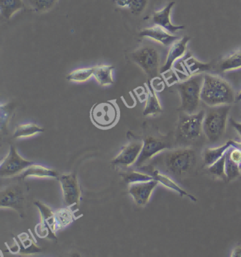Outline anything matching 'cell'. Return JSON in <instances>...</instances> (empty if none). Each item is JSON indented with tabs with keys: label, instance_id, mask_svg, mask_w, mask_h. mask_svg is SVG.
I'll return each instance as SVG.
<instances>
[{
	"label": "cell",
	"instance_id": "obj_33",
	"mask_svg": "<svg viewBox=\"0 0 241 257\" xmlns=\"http://www.w3.org/2000/svg\"><path fill=\"white\" fill-rule=\"evenodd\" d=\"M11 104H5L1 106V128L2 130L4 128V126L8 124L9 119L12 114Z\"/></svg>",
	"mask_w": 241,
	"mask_h": 257
},
{
	"label": "cell",
	"instance_id": "obj_30",
	"mask_svg": "<svg viewBox=\"0 0 241 257\" xmlns=\"http://www.w3.org/2000/svg\"><path fill=\"white\" fill-rule=\"evenodd\" d=\"M123 176L125 182H126L128 185L136 183V182L150 181V180H154L152 175L145 174V173L135 171V170L125 173Z\"/></svg>",
	"mask_w": 241,
	"mask_h": 257
},
{
	"label": "cell",
	"instance_id": "obj_34",
	"mask_svg": "<svg viewBox=\"0 0 241 257\" xmlns=\"http://www.w3.org/2000/svg\"><path fill=\"white\" fill-rule=\"evenodd\" d=\"M230 124L236 130L237 133H238L239 136H240L241 139V122H238V121L234 120L233 119H230Z\"/></svg>",
	"mask_w": 241,
	"mask_h": 257
},
{
	"label": "cell",
	"instance_id": "obj_21",
	"mask_svg": "<svg viewBox=\"0 0 241 257\" xmlns=\"http://www.w3.org/2000/svg\"><path fill=\"white\" fill-rule=\"evenodd\" d=\"M148 86V95L143 114L145 116L157 115L162 112V107L156 93L155 89L152 87V83L149 82Z\"/></svg>",
	"mask_w": 241,
	"mask_h": 257
},
{
	"label": "cell",
	"instance_id": "obj_15",
	"mask_svg": "<svg viewBox=\"0 0 241 257\" xmlns=\"http://www.w3.org/2000/svg\"><path fill=\"white\" fill-rule=\"evenodd\" d=\"M190 41V37L184 36L183 38H179L178 41L171 45L167 57H166V62L160 69V74H165V73L169 72L175 62L178 59L184 56L186 53L188 44Z\"/></svg>",
	"mask_w": 241,
	"mask_h": 257
},
{
	"label": "cell",
	"instance_id": "obj_24",
	"mask_svg": "<svg viewBox=\"0 0 241 257\" xmlns=\"http://www.w3.org/2000/svg\"><path fill=\"white\" fill-rule=\"evenodd\" d=\"M43 132H44V128L40 127L34 123L20 124L15 128L13 137L15 139L29 138Z\"/></svg>",
	"mask_w": 241,
	"mask_h": 257
},
{
	"label": "cell",
	"instance_id": "obj_17",
	"mask_svg": "<svg viewBox=\"0 0 241 257\" xmlns=\"http://www.w3.org/2000/svg\"><path fill=\"white\" fill-rule=\"evenodd\" d=\"M140 36L150 38L166 47L171 46L173 43L179 39L178 36L170 34L163 28L157 25L142 29L140 33Z\"/></svg>",
	"mask_w": 241,
	"mask_h": 257
},
{
	"label": "cell",
	"instance_id": "obj_18",
	"mask_svg": "<svg viewBox=\"0 0 241 257\" xmlns=\"http://www.w3.org/2000/svg\"><path fill=\"white\" fill-rule=\"evenodd\" d=\"M152 176L153 177L154 180H157L159 183H161V185H164L166 188L171 189V190L175 191L179 194L181 197H187L190 198L192 201H197V199L191 194H188L186 191L182 189L178 184L176 183L174 180L170 178L166 174H164L163 172H161L160 170L155 169L152 172Z\"/></svg>",
	"mask_w": 241,
	"mask_h": 257
},
{
	"label": "cell",
	"instance_id": "obj_35",
	"mask_svg": "<svg viewBox=\"0 0 241 257\" xmlns=\"http://www.w3.org/2000/svg\"><path fill=\"white\" fill-rule=\"evenodd\" d=\"M115 4L120 8H126L129 7L130 0H114Z\"/></svg>",
	"mask_w": 241,
	"mask_h": 257
},
{
	"label": "cell",
	"instance_id": "obj_5",
	"mask_svg": "<svg viewBox=\"0 0 241 257\" xmlns=\"http://www.w3.org/2000/svg\"><path fill=\"white\" fill-rule=\"evenodd\" d=\"M204 110L193 114L182 112L178 119L176 130V141L183 143H190L198 140L203 133Z\"/></svg>",
	"mask_w": 241,
	"mask_h": 257
},
{
	"label": "cell",
	"instance_id": "obj_25",
	"mask_svg": "<svg viewBox=\"0 0 241 257\" xmlns=\"http://www.w3.org/2000/svg\"><path fill=\"white\" fill-rule=\"evenodd\" d=\"M219 68L221 72H229L241 68V50L223 59L220 62Z\"/></svg>",
	"mask_w": 241,
	"mask_h": 257
},
{
	"label": "cell",
	"instance_id": "obj_20",
	"mask_svg": "<svg viewBox=\"0 0 241 257\" xmlns=\"http://www.w3.org/2000/svg\"><path fill=\"white\" fill-rule=\"evenodd\" d=\"M114 67L110 64H98L93 67V76L102 86L113 84Z\"/></svg>",
	"mask_w": 241,
	"mask_h": 257
},
{
	"label": "cell",
	"instance_id": "obj_27",
	"mask_svg": "<svg viewBox=\"0 0 241 257\" xmlns=\"http://www.w3.org/2000/svg\"><path fill=\"white\" fill-rule=\"evenodd\" d=\"M28 5L37 13H46L53 10L58 0H27Z\"/></svg>",
	"mask_w": 241,
	"mask_h": 257
},
{
	"label": "cell",
	"instance_id": "obj_3",
	"mask_svg": "<svg viewBox=\"0 0 241 257\" xmlns=\"http://www.w3.org/2000/svg\"><path fill=\"white\" fill-rule=\"evenodd\" d=\"M230 110V105L215 106L205 112L203 120V134L208 141L215 143L224 136Z\"/></svg>",
	"mask_w": 241,
	"mask_h": 257
},
{
	"label": "cell",
	"instance_id": "obj_14",
	"mask_svg": "<svg viewBox=\"0 0 241 257\" xmlns=\"http://www.w3.org/2000/svg\"><path fill=\"white\" fill-rule=\"evenodd\" d=\"M158 184L159 182L154 179L150 181L130 184L128 192L133 197L135 204L140 206H145L150 201L151 196Z\"/></svg>",
	"mask_w": 241,
	"mask_h": 257
},
{
	"label": "cell",
	"instance_id": "obj_10",
	"mask_svg": "<svg viewBox=\"0 0 241 257\" xmlns=\"http://www.w3.org/2000/svg\"><path fill=\"white\" fill-rule=\"evenodd\" d=\"M63 194L64 202L67 208H79L80 204L81 190L77 175L65 173L58 177Z\"/></svg>",
	"mask_w": 241,
	"mask_h": 257
},
{
	"label": "cell",
	"instance_id": "obj_16",
	"mask_svg": "<svg viewBox=\"0 0 241 257\" xmlns=\"http://www.w3.org/2000/svg\"><path fill=\"white\" fill-rule=\"evenodd\" d=\"M175 2H171L160 11L155 12L152 17V22L155 25L159 26L171 34H176L185 29L184 26L174 25L171 21V13L174 7Z\"/></svg>",
	"mask_w": 241,
	"mask_h": 257
},
{
	"label": "cell",
	"instance_id": "obj_22",
	"mask_svg": "<svg viewBox=\"0 0 241 257\" xmlns=\"http://www.w3.org/2000/svg\"><path fill=\"white\" fill-rule=\"evenodd\" d=\"M231 145L232 141H228L224 145H222L221 147L205 149L204 152V162L205 165L209 166L214 164L226 154L227 150L231 147Z\"/></svg>",
	"mask_w": 241,
	"mask_h": 257
},
{
	"label": "cell",
	"instance_id": "obj_26",
	"mask_svg": "<svg viewBox=\"0 0 241 257\" xmlns=\"http://www.w3.org/2000/svg\"><path fill=\"white\" fill-rule=\"evenodd\" d=\"M55 212L57 231L68 226L74 220L72 212L69 208H60Z\"/></svg>",
	"mask_w": 241,
	"mask_h": 257
},
{
	"label": "cell",
	"instance_id": "obj_11",
	"mask_svg": "<svg viewBox=\"0 0 241 257\" xmlns=\"http://www.w3.org/2000/svg\"><path fill=\"white\" fill-rule=\"evenodd\" d=\"M31 164H33L32 162L23 159L19 154L17 149L11 146L8 156L2 161L0 166L1 178H12L21 175Z\"/></svg>",
	"mask_w": 241,
	"mask_h": 257
},
{
	"label": "cell",
	"instance_id": "obj_12",
	"mask_svg": "<svg viewBox=\"0 0 241 257\" xmlns=\"http://www.w3.org/2000/svg\"><path fill=\"white\" fill-rule=\"evenodd\" d=\"M35 205L39 208L41 220V223L36 227V233L41 238L56 239L55 212L49 206L40 201L35 202Z\"/></svg>",
	"mask_w": 241,
	"mask_h": 257
},
{
	"label": "cell",
	"instance_id": "obj_23",
	"mask_svg": "<svg viewBox=\"0 0 241 257\" xmlns=\"http://www.w3.org/2000/svg\"><path fill=\"white\" fill-rule=\"evenodd\" d=\"M24 7L23 0H0L2 17L8 20L22 10Z\"/></svg>",
	"mask_w": 241,
	"mask_h": 257
},
{
	"label": "cell",
	"instance_id": "obj_28",
	"mask_svg": "<svg viewBox=\"0 0 241 257\" xmlns=\"http://www.w3.org/2000/svg\"><path fill=\"white\" fill-rule=\"evenodd\" d=\"M92 76H93V68L77 69L69 73L67 79L70 82L82 83L87 81Z\"/></svg>",
	"mask_w": 241,
	"mask_h": 257
},
{
	"label": "cell",
	"instance_id": "obj_36",
	"mask_svg": "<svg viewBox=\"0 0 241 257\" xmlns=\"http://www.w3.org/2000/svg\"><path fill=\"white\" fill-rule=\"evenodd\" d=\"M230 256L241 257V246H238L234 248L233 251H232L231 255H230Z\"/></svg>",
	"mask_w": 241,
	"mask_h": 257
},
{
	"label": "cell",
	"instance_id": "obj_19",
	"mask_svg": "<svg viewBox=\"0 0 241 257\" xmlns=\"http://www.w3.org/2000/svg\"><path fill=\"white\" fill-rule=\"evenodd\" d=\"M21 178H56L58 173L55 170L50 169L39 164H31L21 174Z\"/></svg>",
	"mask_w": 241,
	"mask_h": 257
},
{
	"label": "cell",
	"instance_id": "obj_6",
	"mask_svg": "<svg viewBox=\"0 0 241 257\" xmlns=\"http://www.w3.org/2000/svg\"><path fill=\"white\" fill-rule=\"evenodd\" d=\"M132 59L145 72L149 82L158 77L159 69V54L153 47L143 46L133 52Z\"/></svg>",
	"mask_w": 241,
	"mask_h": 257
},
{
	"label": "cell",
	"instance_id": "obj_13",
	"mask_svg": "<svg viewBox=\"0 0 241 257\" xmlns=\"http://www.w3.org/2000/svg\"><path fill=\"white\" fill-rule=\"evenodd\" d=\"M143 147V141L133 140L123 147L120 152L112 160L114 166H131L138 161Z\"/></svg>",
	"mask_w": 241,
	"mask_h": 257
},
{
	"label": "cell",
	"instance_id": "obj_1",
	"mask_svg": "<svg viewBox=\"0 0 241 257\" xmlns=\"http://www.w3.org/2000/svg\"><path fill=\"white\" fill-rule=\"evenodd\" d=\"M236 100L233 88L229 83L214 74H204L201 101L209 107L230 105Z\"/></svg>",
	"mask_w": 241,
	"mask_h": 257
},
{
	"label": "cell",
	"instance_id": "obj_7",
	"mask_svg": "<svg viewBox=\"0 0 241 257\" xmlns=\"http://www.w3.org/2000/svg\"><path fill=\"white\" fill-rule=\"evenodd\" d=\"M171 148V142L166 137L154 135L145 136L143 140V147L138 161L135 163V166L138 168H144L158 154L169 150Z\"/></svg>",
	"mask_w": 241,
	"mask_h": 257
},
{
	"label": "cell",
	"instance_id": "obj_37",
	"mask_svg": "<svg viewBox=\"0 0 241 257\" xmlns=\"http://www.w3.org/2000/svg\"><path fill=\"white\" fill-rule=\"evenodd\" d=\"M236 100H237V101H240L241 100V90L236 95Z\"/></svg>",
	"mask_w": 241,
	"mask_h": 257
},
{
	"label": "cell",
	"instance_id": "obj_9",
	"mask_svg": "<svg viewBox=\"0 0 241 257\" xmlns=\"http://www.w3.org/2000/svg\"><path fill=\"white\" fill-rule=\"evenodd\" d=\"M25 189L23 186L12 185L5 187L0 194V207L15 210L20 214L23 213L26 204Z\"/></svg>",
	"mask_w": 241,
	"mask_h": 257
},
{
	"label": "cell",
	"instance_id": "obj_4",
	"mask_svg": "<svg viewBox=\"0 0 241 257\" xmlns=\"http://www.w3.org/2000/svg\"><path fill=\"white\" fill-rule=\"evenodd\" d=\"M202 74H194L188 79L177 83L176 88L180 96V110L188 114L197 112L201 101Z\"/></svg>",
	"mask_w": 241,
	"mask_h": 257
},
{
	"label": "cell",
	"instance_id": "obj_2",
	"mask_svg": "<svg viewBox=\"0 0 241 257\" xmlns=\"http://www.w3.org/2000/svg\"><path fill=\"white\" fill-rule=\"evenodd\" d=\"M163 153L161 155L158 154L152 160H154L156 166L164 167L168 173L174 176H183L195 166V152L190 148H181Z\"/></svg>",
	"mask_w": 241,
	"mask_h": 257
},
{
	"label": "cell",
	"instance_id": "obj_8",
	"mask_svg": "<svg viewBox=\"0 0 241 257\" xmlns=\"http://www.w3.org/2000/svg\"><path fill=\"white\" fill-rule=\"evenodd\" d=\"M118 115L117 106L112 102L95 104L90 112L92 121L100 128L113 126L118 119Z\"/></svg>",
	"mask_w": 241,
	"mask_h": 257
},
{
	"label": "cell",
	"instance_id": "obj_31",
	"mask_svg": "<svg viewBox=\"0 0 241 257\" xmlns=\"http://www.w3.org/2000/svg\"><path fill=\"white\" fill-rule=\"evenodd\" d=\"M225 161H226V154L214 164L209 166V170L211 174L221 178H226V173H225Z\"/></svg>",
	"mask_w": 241,
	"mask_h": 257
},
{
	"label": "cell",
	"instance_id": "obj_29",
	"mask_svg": "<svg viewBox=\"0 0 241 257\" xmlns=\"http://www.w3.org/2000/svg\"><path fill=\"white\" fill-rule=\"evenodd\" d=\"M240 172L241 170L239 165L234 162L233 160L230 159L226 152V161H225V173H226V179L228 181H231L234 179H236L237 177L240 176Z\"/></svg>",
	"mask_w": 241,
	"mask_h": 257
},
{
	"label": "cell",
	"instance_id": "obj_32",
	"mask_svg": "<svg viewBox=\"0 0 241 257\" xmlns=\"http://www.w3.org/2000/svg\"><path fill=\"white\" fill-rule=\"evenodd\" d=\"M148 5V0H130L129 8L132 13L138 16L143 13Z\"/></svg>",
	"mask_w": 241,
	"mask_h": 257
}]
</instances>
